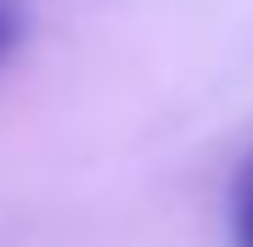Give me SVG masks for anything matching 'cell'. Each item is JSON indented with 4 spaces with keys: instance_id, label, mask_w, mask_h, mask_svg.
Here are the masks:
<instances>
[{
    "instance_id": "7a4b0ae2",
    "label": "cell",
    "mask_w": 253,
    "mask_h": 247,
    "mask_svg": "<svg viewBox=\"0 0 253 247\" xmlns=\"http://www.w3.org/2000/svg\"><path fill=\"white\" fill-rule=\"evenodd\" d=\"M23 28H28L23 23V6H17V0H0V62L23 45Z\"/></svg>"
},
{
    "instance_id": "6da1fadb",
    "label": "cell",
    "mask_w": 253,
    "mask_h": 247,
    "mask_svg": "<svg viewBox=\"0 0 253 247\" xmlns=\"http://www.w3.org/2000/svg\"><path fill=\"white\" fill-rule=\"evenodd\" d=\"M231 236L236 247H253V152L242 157L236 185H231Z\"/></svg>"
}]
</instances>
